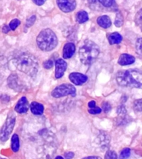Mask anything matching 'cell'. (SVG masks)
<instances>
[{
  "label": "cell",
  "mask_w": 142,
  "mask_h": 159,
  "mask_svg": "<svg viewBox=\"0 0 142 159\" xmlns=\"http://www.w3.org/2000/svg\"><path fill=\"white\" fill-rule=\"evenodd\" d=\"M96 102L94 101H91L88 103V106L90 108H92L95 107Z\"/></svg>",
  "instance_id": "35"
},
{
  "label": "cell",
  "mask_w": 142,
  "mask_h": 159,
  "mask_svg": "<svg viewBox=\"0 0 142 159\" xmlns=\"http://www.w3.org/2000/svg\"><path fill=\"white\" fill-rule=\"evenodd\" d=\"M142 9H141L137 12L135 17V23L137 25L140 26V27H141L142 26Z\"/></svg>",
  "instance_id": "22"
},
{
  "label": "cell",
  "mask_w": 142,
  "mask_h": 159,
  "mask_svg": "<svg viewBox=\"0 0 142 159\" xmlns=\"http://www.w3.org/2000/svg\"><path fill=\"white\" fill-rule=\"evenodd\" d=\"M135 58L133 56L127 53L121 55L118 60V63L120 66L129 65L135 62Z\"/></svg>",
  "instance_id": "12"
},
{
  "label": "cell",
  "mask_w": 142,
  "mask_h": 159,
  "mask_svg": "<svg viewBox=\"0 0 142 159\" xmlns=\"http://www.w3.org/2000/svg\"><path fill=\"white\" fill-rule=\"evenodd\" d=\"M102 109L99 107H94L88 109V112L90 114H100L101 112Z\"/></svg>",
  "instance_id": "29"
},
{
  "label": "cell",
  "mask_w": 142,
  "mask_h": 159,
  "mask_svg": "<svg viewBox=\"0 0 142 159\" xmlns=\"http://www.w3.org/2000/svg\"><path fill=\"white\" fill-rule=\"evenodd\" d=\"M14 64L20 71L34 76L38 72V63L36 57L28 53H23L14 60Z\"/></svg>",
  "instance_id": "2"
},
{
  "label": "cell",
  "mask_w": 142,
  "mask_h": 159,
  "mask_svg": "<svg viewBox=\"0 0 142 159\" xmlns=\"http://www.w3.org/2000/svg\"><path fill=\"white\" fill-rule=\"evenodd\" d=\"M97 21L98 24L103 28H109L111 25L112 22L110 18L105 15L98 17Z\"/></svg>",
  "instance_id": "15"
},
{
  "label": "cell",
  "mask_w": 142,
  "mask_h": 159,
  "mask_svg": "<svg viewBox=\"0 0 142 159\" xmlns=\"http://www.w3.org/2000/svg\"><path fill=\"white\" fill-rule=\"evenodd\" d=\"M107 38L110 44L111 45L119 44L123 40L122 36L118 32L108 34Z\"/></svg>",
  "instance_id": "14"
},
{
  "label": "cell",
  "mask_w": 142,
  "mask_h": 159,
  "mask_svg": "<svg viewBox=\"0 0 142 159\" xmlns=\"http://www.w3.org/2000/svg\"><path fill=\"white\" fill-rule=\"evenodd\" d=\"M102 109L105 113H107L109 112L111 109V107L110 104L108 102H103L102 104Z\"/></svg>",
  "instance_id": "27"
},
{
  "label": "cell",
  "mask_w": 142,
  "mask_h": 159,
  "mask_svg": "<svg viewBox=\"0 0 142 159\" xmlns=\"http://www.w3.org/2000/svg\"><path fill=\"white\" fill-rule=\"evenodd\" d=\"M55 78L59 79L63 76L66 70L67 63L64 60L59 58L56 61L55 63Z\"/></svg>",
  "instance_id": "9"
},
{
  "label": "cell",
  "mask_w": 142,
  "mask_h": 159,
  "mask_svg": "<svg viewBox=\"0 0 142 159\" xmlns=\"http://www.w3.org/2000/svg\"><path fill=\"white\" fill-rule=\"evenodd\" d=\"M36 19H37V17L35 15H33L27 19L26 23V28H29V27H32L34 25L36 20Z\"/></svg>",
  "instance_id": "23"
},
{
  "label": "cell",
  "mask_w": 142,
  "mask_h": 159,
  "mask_svg": "<svg viewBox=\"0 0 142 159\" xmlns=\"http://www.w3.org/2000/svg\"><path fill=\"white\" fill-rule=\"evenodd\" d=\"M11 28L10 27L8 26V25H5L3 26V28H2V32H3V33L4 34H7L8 33V32L9 31H11Z\"/></svg>",
  "instance_id": "34"
},
{
  "label": "cell",
  "mask_w": 142,
  "mask_h": 159,
  "mask_svg": "<svg viewBox=\"0 0 142 159\" xmlns=\"http://www.w3.org/2000/svg\"><path fill=\"white\" fill-rule=\"evenodd\" d=\"M17 75H12L8 77V85L10 88H15L18 85V83H17Z\"/></svg>",
  "instance_id": "18"
},
{
  "label": "cell",
  "mask_w": 142,
  "mask_h": 159,
  "mask_svg": "<svg viewBox=\"0 0 142 159\" xmlns=\"http://www.w3.org/2000/svg\"><path fill=\"white\" fill-rule=\"evenodd\" d=\"M75 154L72 152H68L65 153L64 157L66 159H72L74 157Z\"/></svg>",
  "instance_id": "32"
},
{
  "label": "cell",
  "mask_w": 142,
  "mask_h": 159,
  "mask_svg": "<svg viewBox=\"0 0 142 159\" xmlns=\"http://www.w3.org/2000/svg\"><path fill=\"white\" fill-rule=\"evenodd\" d=\"M29 102L26 97H22L17 102L15 107L14 110L20 114L26 113L29 108Z\"/></svg>",
  "instance_id": "8"
},
{
  "label": "cell",
  "mask_w": 142,
  "mask_h": 159,
  "mask_svg": "<svg viewBox=\"0 0 142 159\" xmlns=\"http://www.w3.org/2000/svg\"><path fill=\"white\" fill-rule=\"evenodd\" d=\"M33 2L37 6H41L43 5L47 0H32Z\"/></svg>",
  "instance_id": "33"
},
{
  "label": "cell",
  "mask_w": 142,
  "mask_h": 159,
  "mask_svg": "<svg viewBox=\"0 0 142 159\" xmlns=\"http://www.w3.org/2000/svg\"><path fill=\"white\" fill-rule=\"evenodd\" d=\"M31 111L34 115L41 116L44 112V106L37 102H32L30 106Z\"/></svg>",
  "instance_id": "13"
},
{
  "label": "cell",
  "mask_w": 142,
  "mask_h": 159,
  "mask_svg": "<svg viewBox=\"0 0 142 159\" xmlns=\"http://www.w3.org/2000/svg\"><path fill=\"white\" fill-rule=\"evenodd\" d=\"M76 47L73 43H67L65 44L63 48V57L64 59H69L74 54Z\"/></svg>",
  "instance_id": "11"
},
{
  "label": "cell",
  "mask_w": 142,
  "mask_h": 159,
  "mask_svg": "<svg viewBox=\"0 0 142 159\" xmlns=\"http://www.w3.org/2000/svg\"><path fill=\"white\" fill-rule=\"evenodd\" d=\"M130 149L129 148H125L120 152V158L122 159L128 158L130 156Z\"/></svg>",
  "instance_id": "20"
},
{
  "label": "cell",
  "mask_w": 142,
  "mask_h": 159,
  "mask_svg": "<svg viewBox=\"0 0 142 159\" xmlns=\"http://www.w3.org/2000/svg\"><path fill=\"white\" fill-rule=\"evenodd\" d=\"M103 6L105 7H110L112 6L114 0H98Z\"/></svg>",
  "instance_id": "28"
},
{
  "label": "cell",
  "mask_w": 142,
  "mask_h": 159,
  "mask_svg": "<svg viewBox=\"0 0 142 159\" xmlns=\"http://www.w3.org/2000/svg\"><path fill=\"white\" fill-rule=\"evenodd\" d=\"M142 99H138L135 101L133 104V108L135 110L138 111H142Z\"/></svg>",
  "instance_id": "25"
},
{
  "label": "cell",
  "mask_w": 142,
  "mask_h": 159,
  "mask_svg": "<svg viewBox=\"0 0 142 159\" xmlns=\"http://www.w3.org/2000/svg\"><path fill=\"white\" fill-rule=\"evenodd\" d=\"M116 79L121 86L140 88L142 84V72L137 69L120 71L117 73Z\"/></svg>",
  "instance_id": "1"
},
{
  "label": "cell",
  "mask_w": 142,
  "mask_h": 159,
  "mask_svg": "<svg viewBox=\"0 0 142 159\" xmlns=\"http://www.w3.org/2000/svg\"><path fill=\"white\" fill-rule=\"evenodd\" d=\"M123 17L121 13L118 12L117 13L116 16L115 21L114 24L116 27H121L123 25Z\"/></svg>",
  "instance_id": "19"
},
{
  "label": "cell",
  "mask_w": 142,
  "mask_h": 159,
  "mask_svg": "<svg viewBox=\"0 0 142 159\" xmlns=\"http://www.w3.org/2000/svg\"><path fill=\"white\" fill-rule=\"evenodd\" d=\"M137 53L141 55L142 54V38H140L137 39L135 45Z\"/></svg>",
  "instance_id": "26"
},
{
  "label": "cell",
  "mask_w": 142,
  "mask_h": 159,
  "mask_svg": "<svg viewBox=\"0 0 142 159\" xmlns=\"http://www.w3.org/2000/svg\"><path fill=\"white\" fill-rule=\"evenodd\" d=\"M16 121V114L11 111L8 113L3 126L0 129V140L5 142L9 139L15 125Z\"/></svg>",
  "instance_id": "5"
},
{
  "label": "cell",
  "mask_w": 142,
  "mask_h": 159,
  "mask_svg": "<svg viewBox=\"0 0 142 159\" xmlns=\"http://www.w3.org/2000/svg\"><path fill=\"white\" fill-rule=\"evenodd\" d=\"M84 158L85 159H99V158H101L100 157H99L97 156H90L88 157H86Z\"/></svg>",
  "instance_id": "36"
},
{
  "label": "cell",
  "mask_w": 142,
  "mask_h": 159,
  "mask_svg": "<svg viewBox=\"0 0 142 159\" xmlns=\"http://www.w3.org/2000/svg\"><path fill=\"white\" fill-rule=\"evenodd\" d=\"M76 20L79 24H82L87 22L89 19L88 14L84 11H80L76 15Z\"/></svg>",
  "instance_id": "17"
},
{
  "label": "cell",
  "mask_w": 142,
  "mask_h": 159,
  "mask_svg": "<svg viewBox=\"0 0 142 159\" xmlns=\"http://www.w3.org/2000/svg\"><path fill=\"white\" fill-rule=\"evenodd\" d=\"M56 2L60 9L66 13L74 11L76 6L75 0H56Z\"/></svg>",
  "instance_id": "7"
},
{
  "label": "cell",
  "mask_w": 142,
  "mask_h": 159,
  "mask_svg": "<svg viewBox=\"0 0 142 159\" xmlns=\"http://www.w3.org/2000/svg\"><path fill=\"white\" fill-rule=\"evenodd\" d=\"M56 158H61V159H63V157H62L61 156H57L56 157Z\"/></svg>",
  "instance_id": "37"
},
{
  "label": "cell",
  "mask_w": 142,
  "mask_h": 159,
  "mask_svg": "<svg viewBox=\"0 0 142 159\" xmlns=\"http://www.w3.org/2000/svg\"><path fill=\"white\" fill-rule=\"evenodd\" d=\"M118 158V155L115 152L112 150H108L106 153L105 159H112Z\"/></svg>",
  "instance_id": "24"
},
{
  "label": "cell",
  "mask_w": 142,
  "mask_h": 159,
  "mask_svg": "<svg viewBox=\"0 0 142 159\" xmlns=\"http://www.w3.org/2000/svg\"><path fill=\"white\" fill-rule=\"evenodd\" d=\"M43 68L46 69H49L53 67V62L51 60H48L45 61L43 64Z\"/></svg>",
  "instance_id": "30"
},
{
  "label": "cell",
  "mask_w": 142,
  "mask_h": 159,
  "mask_svg": "<svg viewBox=\"0 0 142 159\" xmlns=\"http://www.w3.org/2000/svg\"><path fill=\"white\" fill-rule=\"evenodd\" d=\"M21 24V21L18 19L12 20L9 23V27L11 30L14 31Z\"/></svg>",
  "instance_id": "21"
},
{
  "label": "cell",
  "mask_w": 142,
  "mask_h": 159,
  "mask_svg": "<svg viewBox=\"0 0 142 159\" xmlns=\"http://www.w3.org/2000/svg\"><path fill=\"white\" fill-rule=\"evenodd\" d=\"M38 47L42 51L53 50L58 45V38L55 33L50 29H44L41 31L37 39Z\"/></svg>",
  "instance_id": "4"
},
{
  "label": "cell",
  "mask_w": 142,
  "mask_h": 159,
  "mask_svg": "<svg viewBox=\"0 0 142 159\" xmlns=\"http://www.w3.org/2000/svg\"><path fill=\"white\" fill-rule=\"evenodd\" d=\"M11 148L14 152H18L20 149V140L19 136L15 134L12 135L11 139Z\"/></svg>",
  "instance_id": "16"
},
{
  "label": "cell",
  "mask_w": 142,
  "mask_h": 159,
  "mask_svg": "<svg viewBox=\"0 0 142 159\" xmlns=\"http://www.w3.org/2000/svg\"><path fill=\"white\" fill-rule=\"evenodd\" d=\"M76 89L73 85L68 83L63 84L58 86L51 92V95L55 98L71 95L75 97L76 95Z\"/></svg>",
  "instance_id": "6"
},
{
  "label": "cell",
  "mask_w": 142,
  "mask_h": 159,
  "mask_svg": "<svg viewBox=\"0 0 142 159\" xmlns=\"http://www.w3.org/2000/svg\"><path fill=\"white\" fill-rule=\"evenodd\" d=\"M100 53L98 45L90 40L85 41L84 44L80 48L79 56L83 64L89 65L95 61Z\"/></svg>",
  "instance_id": "3"
},
{
  "label": "cell",
  "mask_w": 142,
  "mask_h": 159,
  "mask_svg": "<svg viewBox=\"0 0 142 159\" xmlns=\"http://www.w3.org/2000/svg\"><path fill=\"white\" fill-rule=\"evenodd\" d=\"M126 110L124 105H121L118 107L117 109V113L118 115H124L126 113Z\"/></svg>",
  "instance_id": "31"
},
{
  "label": "cell",
  "mask_w": 142,
  "mask_h": 159,
  "mask_svg": "<svg viewBox=\"0 0 142 159\" xmlns=\"http://www.w3.org/2000/svg\"><path fill=\"white\" fill-rule=\"evenodd\" d=\"M69 78L71 81L76 85H82L88 80L87 76L77 72H73L71 73Z\"/></svg>",
  "instance_id": "10"
}]
</instances>
